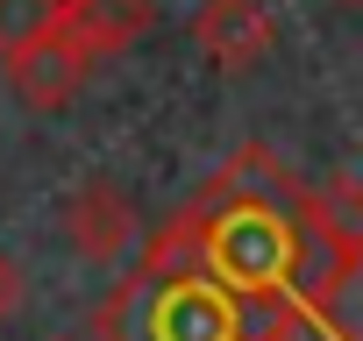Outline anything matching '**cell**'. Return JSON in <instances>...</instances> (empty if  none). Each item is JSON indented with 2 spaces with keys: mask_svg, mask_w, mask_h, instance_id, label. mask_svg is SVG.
Returning <instances> with one entry per match:
<instances>
[{
  "mask_svg": "<svg viewBox=\"0 0 363 341\" xmlns=\"http://www.w3.org/2000/svg\"><path fill=\"white\" fill-rule=\"evenodd\" d=\"M143 270H200L228 291H285L313 327H335L356 270V200L349 185H313L264 142L235 149L157 235L135 242Z\"/></svg>",
  "mask_w": 363,
  "mask_h": 341,
  "instance_id": "obj_1",
  "label": "cell"
},
{
  "mask_svg": "<svg viewBox=\"0 0 363 341\" xmlns=\"http://www.w3.org/2000/svg\"><path fill=\"white\" fill-rule=\"evenodd\" d=\"M313 320L285 291H228L200 270H143L93 313V341H299Z\"/></svg>",
  "mask_w": 363,
  "mask_h": 341,
  "instance_id": "obj_2",
  "label": "cell"
},
{
  "mask_svg": "<svg viewBox=\"0 0 363 341\" xmlns=\"http://www.w3.org/2000/svg\"><path fill=\"white\" fill-rule=\"evenodd\" d=\"M8 57V86H15V100L22 107H72L79 93H86V79H93V57L65 36V22H50L43 36H29V43H15V50H0Z\"/></svg>",
  "mask_w": 363,
  "mask_h": 341,
  "instance_id": "obj_3",
  "label": "cell"
},
{
  "mask_svg": "<svg viewBox=\"0 0 363 341\" xmlns=\"http://www.w3.org/2000/svg\"><path fill=\"white\" fill-rule=\"evenodd\" d=\"M193 43L214 57V71L242 79L278 50V15H271V0H200Z\"/></svg>",
  "mask_w": 363,
  "mask_h": 341,
  "instance_id": "obj_4",
  "label": "cell"
},
{
  "mask_svg": "<svg viewBox=\"0 0 363 341\" xmlns=\"http://www.w3.org/2000/svg\"><path fill=\"white\" fill-rule=\"evenodd\" d=\"M65 242H72V256H86V263H121V256L143 242V221H135V207L121 200L114 178H86V185L65 200Z\"/></svg>",
  "mask_w": 363,
  "mask_h": 341,
  "instance_id": "obj_5",
  "label": "cell"
},
{
  "mask_svg": "<svg viewBox=\"0 0 363 341\" xmlns=\"http://www.w3.org/2000/svg\"><path fill=\"white\" fill-rule=\"evenodd\" d=\"M57 22H65V36H72L93 64H107V57H121L128 43L150 36L157 0H57Z\"/></svg>",
  "mask_w": 363,
  "mask_h": 341,
  "instance_id": "obj_6",
  "label": "cell"
},
{
  "mask_svg": "<svg viewBox=\"0 0 363 341\" xmlns=\"http://www.w3.org/2000/svg\"><path fill=\"white\" fill-rule=\"evenodd\" d=\"M57 22V0H0V50H15Z\"/></svg>",
  "mask_w": 363,
  "mask_h": 341,
  "instance_id": "obj_7",
  "label": "cell"
},
{
  "mask_svg": "<svg viewBox=\"0 0 363 341\" xmlns=\"http://www.w3.org/2000/svg\"><path fill=\"white\" fill-rule=\"evenodd\" d=\"M15 299H22V277H15V263H8V256H0V320L15 313Z\"/></svg>",
  "mask_w": 363,
  "mask_h": 341,
  "instance_id": "obj_8",
  "label": "cell"
},
{
  "mask_svg": "<svg viewBox=\"0 0 363 341\" xmlns=\"http://www.w3.org/2000/svg\"><path fill=\"white\" fill-rule=\"evenodd\" d=\"M335 8H356V0H335Z\"/></svg>",
  "mask_w": 363,
  "mask_h": 341,
  "instance_id": "obj_9",
  "label": "cell"
},
{
  "mask_svg": "<svg viewBox=\"0 0 363 341\" xmlns=\"http://www.w3.org/2000/svg\"><path fill=\"white\" fill-rule=\"evenodd\" d=\"M57 341H72V334H57Z\"/></svg>",
  "mask_w": 363,
  "mask_h": 341,
  "instance_id": "obj_10",
  "label": "cell"
}]
</instances>
